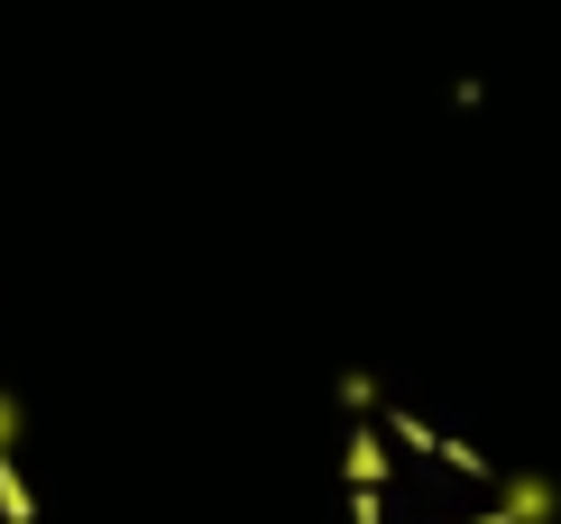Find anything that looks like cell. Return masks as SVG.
Listing matches in <instances>:
<instances>
[{
    "mask_svg": "<svg viewBox=\"0 0 561 524\" xmlns=\"http://www.w3.org/2000/svg\"><path fill=\"white\" fill-rule=\"evenodd\" d=\"M506 515H516V524H552L561 497H552L543 479H506Z\"/></svg>",
    "mask_w": 561,
    "mask_h": 524,
    "instance_id": "cell-1",
    "label": "cell"
},
{
    "mask_svg": "<svg viewBox=\"0 0 561 524\" xmlns=\"http://www.w3.org/2000/svg\"><path fill=\"white\" fill-rule=\"evenodd\" d=\"M19 423H28V414H19V396H0V469H10V442H19Z\"/></svg>",
    "mask_w": 561,
    "mask_h": 524,
    "instance_id": "cell-2",
    "label": "cell"
}]
</instances>
